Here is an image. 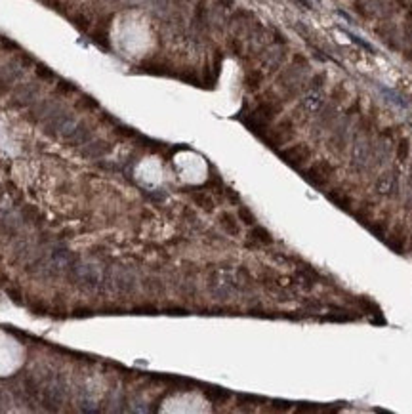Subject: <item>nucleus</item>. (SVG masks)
<instances>
[{
	"label": "nucleus",
	"instance_id": "obj_1",
	"mask_svg": "<svg viewBox=\"0 0 412 414\" xmlns=\"http://www.w3.org/2000/svg\"><path fill=\"white\" fill-rule=\"evenodd\" d=\"M334 178H336V166L328 160H315L307 166V170H304V180L317 189L328 187L334 182Z\"/></svg>",
	"mask_w": 412,
	"mask_h": 414
},
{
	"label": "nucleus",
	"instance_id": "obj_2",
	"mask_svg": "<svg viewBox=\"0 0 412 414\" xmlns=\"http://www.w3.org/2000/svg\"><path fill=\"white\" fill-rule=\"evenodd\" d=\"M374 151H376V147L372 145V141L368 138L357 139L353 149H351V166L359 172L368 170L374 162Z\"/></svg>",
	"mask_w": 412,
	"mask_h": 414
},
{
	"label": "nucleus",
	"instance_id": "obj_3",
	"mask_svg": "<svg viewBox=\"0 0 412 414\" xmlns=\"http://www.w3.org/2000/svg\"><path fill=\"white\" fill-rule=\"evenodd\" d=\"M374 189H376L378 195L387 197V199L397 197V193H399V172L397 170L382 172L374 182Z\"/></svg>",
	"mask_w": 412,
	"mask_h": 414
},
{
	"label": "nucleus",
	"instance_id": "obj_4",
	"mask_svg": "<svg viewBox=\"0 0 412 414\" xmlns=\"http://www.w3.org/2000/svg\"><path fill=\"white\" fill-rule=\"evenodd\" d=\"M280 159L292 168H302L311 160V149L306 143H296L280 151Z\"/></svg>",
	"mask_w": 412,
	"mask_h": 414
},
{
	"label": "nucleus",
	"instance_id": "obj_5",
	"mask_svg": "<svg viewBox=\"0 0 412 414\" xmlns=\"http://www.w3.org/2000/svg\"><path fill=\"white\" fill-rule=\"evenodd\" d=\"M386 244L393 250L395 254H403L405 252V242H407V235H405V227L403 226H395L393 231L386 235Z\"/></svg>",
	"mask_w": 412,
	"mask_h": 414
},
{
	"label": "nucleus",
	"instance_id": "obj_6",
	"mask_svg": "<svg viewBox=\"0 0 412 414\" xmlns=\"http://www.w3.org/2000/svg\"><path fill=\"white\" fill-rule=\"evenodd\" d=\"M326 197H328V200H330V202H334L336 206H340L342 210H349V212H351V206H353V197H351L349 193H346V191H338V193H336V191H330Z\"/></svg>",
	"mask_w": 412,
	"mask_h": 414
},
{
	"label": "nucleus",
	"instance_id": "obj_7",
	"mask_svg": "<svg viewBox=\"0 0 412 414\" xmlns=\"http://www.w3.org/2000/svg\"><path fill=\"white\" fill-rule=\"evenodd\" d=\"M368 231L370 233H374L378 239H386V235H387V224L384 222V220H372L370 224H368Z\"/></svg>",
	"mask_w": 412,
	"mask_h": 414
},
{
	"label": "nucleus",
	"instance_id": "obj_8",
	"mask_svg": "<svg viewBox=\"0 0 412 414\" xmlns=\"http://www.w3.org/2000/svg\"><path fill=\"white\" fill-rule=\"evenodd\" d=\"M409 153H411V141L407 138H403L399 141V145H397V159H399V162H405L409 159Z\"/></svg>",
	"mask_w": 412,
	"mask_h": 414
},
{
	"label": "nucleus",
	"instance_id": "obj_9",
	"mask_svg": "<svg viewBox=\"0 0 412 414\" xmlns=\"http://www.w3.org/2000/svg\"><path fill=\"white\" fill-rule=\"evenodd\" d=\"M399 2H401V4H407V0H399Z\"/></svg>",
	"mask_w": 412,
	"mask_h": 414
},
{
	"label": "nucleus",
	"instance_id": "obj_10",
	"mask_svg": "<svg viewBox=\"0 0 412 414\" xmlns=\"http://www.w3.org/2000/svg\"><path fill=\"white\" fill-rule=\"evenodd\" d=\"M409 15H411V19H412V12H411V13H409Z\"/></svg>",
	"mask_w": 412,
	"mask_h": 414
},
{
	"label": "nucleus",
	"instance_id": "obj_11",
	"mask_svg": "<svg viewBox=\"0 0 412 414\" xmlns=\"http://www.w3.org/2000/svg\"><path fill=\"white\" fill-rule=\"evenodd\" d=\"M411 242H412V240H411Z\"/></svg>",
	"mask_w": 412,
	"mask_h": 414
}]
</instances>
